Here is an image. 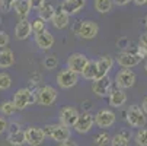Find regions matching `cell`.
I'll return each mask as SVG.
<instances>
[{
	"label": "cell",
	"instance_id": "obj_1",
	"mask_svg": "<svg viewBox=\"0 0 147 146\" xmlns=\"http://www.w3.org/2000/svg\"><path fill=\"white\" fill-rule=\"evenodd\" d=\"M71 31L74 35L83 38V39H93L99 34V25L95 20L86 19V20H76L71 26Z\"/></svg>",
	"mask_w": 147,
	"mask_h": 146
},
{
	"label": "cell",
	"instance_id": "obj_2",
	"mask_svg": "<svg viewBox=\"0 0 147 146\" xmlns=\"http://www.w3.org/2000/svg\"><path fill=\"white\" fill-rule=\"evenodd\" d=\"M141 57L138 56V50L137 45L136 47H130L128 50L119 51L115 57V63L121 67V69H133L136 66H138L141 63Z\"/></svg>",
	"mask_w": 147,
	"mask_h": 146
},
{
	"label": "cell",
	"instance_id": "obj_3",
	"mask_svg": "<svg viewBox=\"0 0 147 146\" xmlns=\"http://www.w3.org/2000/svg\"><path fill=\"white\" fill-rule=\"evenodd\" d=\"M125 121L133 129H141L147 123V114L143 111L140 105H130L125 110Z\"/></svg>",
	"mask_w": 147,
	"mask_h": 146
},
{
	"label": "cell",
	"instance_id": "obj_4",
	"mask_svg": "<svg viewBox=\"0 0 147 146\" xmlns=\"http://www.w3.org/2000/svg\"><path fill=\"white\" fill-rule=\"evenodd\" d=\"M47 137H51L54 142H58V143H63L70 139L71 136V132H70V127H66L63 126L61 123H57V124H47V126L42 127Z\"/></svg>",
	"mask_w": 147,
	"mask_h": 146
},
{
	"label": "cell",
	"instance_id": "obj_5",
	"mask_svg": "<svg viewBox=\"0 0 147 146\" xmlns=\"http://www.w3.org/2000/svg\"><path fill=\"white\" fill-rule=\"evenodd\" d=\"M58 98V91L51 85H42L36 91V104L41 107H51Z\"/></svg>",
	"mask_w": 147,
	"mask_h": 146
},
{
	"label": "cell",
	"instance_id": "obj_6",
	"mask_svg": "<svg viewBox=\"0 0 147 146\" xmlns=\"http://www.w3.org/2000/svg\"><path fill=\"white\" fill-rule=\"evenodd\" d=\"M79 76L80 75H77L76 72H73L69 67H66V69H61L57 73L55 82H57V85L61 89H71L79 83Z\"/></svg>",
	"mask_w": 147,
	"mask_h": 146
},
{
	"label": "cell",
	"instance_id": "obj_7",
	"mask_svg": "<svg viewBox=\"0 0 147 146\" xmlns=\"http://www.w3.org/2000/svg\"><path fill=\"white\" fill-rule=\"evenodd\" d=\"M137 82V75L134 70L131 69H121L115 77H114V83L117 88H121V89H130L136 85Z\"/></svg>",
	"mask_w": 147,
	"mask_h": 146
},
{
	"label": "cell",
	"instance_id": "obj_8",
	"mask_svg": "<svg viewBox=\"0 0 147 146\" xmlns=\"http://www.w3.org/2000/svg\"><path fill=\"white\" fill-rule=\"evenodd\" d=\"M112 85H114V79H111L108 75V76L95 79L92 82V91L99 98H107L109 95V92L112 91Z\"/></svg>",
	"mask_w": 147,
	"mask_h": 146
},
{
	"label": "cell",
	"instance_id": "obj_9",
	"mask_svg": "<svg viewBox=\"0 0 147 146\" xmlns=\"http://www.w3.org/2000/svg\"><path fill=\"white\" fill-rule=\"evenodd\" d=\"M117 121V114L109 108H102L95 114V124L100 129H109Z\"/></svg>",
	"mask_w": 147,
	"mask_h": 146
},
{
	"label": "cell",
	"instance_id": "obj_10",
	"mask_svg": "<svg viewBox=\"0 0 147 146\" xmlns=\"http://www.w3.org/2000/svg\"><path fill=\"white\" fill-rule=\"evenodd\" d=\"M88 61H89V58H88V56H86L85 53H71V54L67 57L66 65H67V67H69L70 70H73V72H76L77 75H80V73L83 72V69L86 67Z\"/></svg>",
	"mask_w": 147,
	"mask_h": 146
},
{
	"label": "cell",
	"instance_id": "obj_11",
	"mask_svg": "<svg viewBox=\"0 0 147 146\" xmlns=\"http://www.w3.org/2000/svg\"><path fill=\"white\" fill-rule=\"evenodd\" d=\"M93 124H95V115L90 114L89 111H83L79 115L73 129H74V132H77L80 134H85V133H89L92 130Z\"/></svg>",
	"mask_w": 147,
	"mask_h": 146
},
{
	"label": "cell",
	"instance_id": "obj_12",
	"mask_svg": "<svg viewBox=\"0 0 147 146\" xmlns=\"http://www.w3.org/2000/svg\"><path fill=\"white\" fill-rule=\"evenodd\" d=\"M79 115H80V113H79L74 107L67 105V107H63V108L60 110V113H58V120H60V123L63 124V126L73 129L74 124H76V121H77V118H79Z\"/></svg>",
	"mask_w": 147,
	"mask_h": 146
},
{
	"label": "cell",
	"instance_id": "obj_13",
	"mask_svg": "<svg viewBox=\"0 0 147 146\" xmlns=\"http://www.w3.org/2000/svg\"><path fill=\"white\" fill-rule=\"evenodd\" d=\"M96 66H98V75H96V79L99 77H103V76H108L111 73V70L114 69L115 66V58L109 54H105V56H100L98 60H96Z\"/></svg>",
	"mask_w": 147,
	"mask_h": 146
},
{
	"label": "cell",
	"instance_id": "obj_14",
	"mask_svg": "<svg viewBox=\"0 0 147 146\" xmlns=\"http://www.w3.org/2000/svg\"><path fill=\"white\" fill-rule=\"evenodd\" d=\"M34 41H35L36 47H38L39 50H44V51L51 50V48L54 47V44H55V38H54V35H53L48 29H45V31H42V32L34 35Z\"/></svg>",
	"mask_w": 147,
	"mask_h": 146
},
{
	"label": "cell",
	"instance_id": "obj_15",
	"mask_svg": "<svg viewBox=\"0 0 147 146\" xmlns=\"http://www.w3.org/2000/svg\"><path fill=\"white\" fill-rule=\"evenodd\" d=\"M25 136H26V143L29 146H39L47 137L42 127H35V126L28 127L25 130Z\"/></svg>",
	"mask_w": 147,
	"mask_h": 146
},
{
	"label": "cell",
	"instance_id": "obj_16",
	"mask_svg": "<svg viewBox=\"0 0 147 146\" xmlns=\"http://www.w3.org/2000/svg\"><path fill=\"white\" fill-rule=\"evenodd\" d=\"M31 96H32V91L28 88H20L15 92L13 95V104L16 110H25L28 105H31Z\"/></svg>",
	"mask_w": 147,
	"mask_h": 146
},
{
	"label": "cell",
	"instance_id": "obj_17",
	"mask_svg": "<svg viewBox=\"0 0 147 146\" xmlns=\"http://www.w3.org/2000/svg\"><path fill=\"white\" fill-rule=\"evenodd\" d=\"M128 96L125 94V89H121V88H112V91L109 92L108 95V102L112 108H121L122 105H125Z\"/></svg>",
	"mask_w": 147,
	"mask_h": 146
},
{
	"label": "cell",
	"instance_id": "obj_18",
	"mask_svg": "<svg viewBox=\"0 0 147 146\" xmlns=\"http://www.w3.org/2000/svg\"><path fill=\"white\" fill-rule=\"evenodd\" d=\"M32 35V24L28 19H19L15 28V37L19 41H25Z\"/></svg>",
	"mask_w": 147,
	"mask_h": 146
},
{
	"label": "cell",
	"instance_id": "obj_19",
	"mask_svg": "<svg viewBox=\"0 0 147 146\" xmlns=\"http://www.w3.org/2000/svg\"><path fill=\"white\" fill-rule=\"evenodd\" d=\"M85 6H86V0H64V2L60 5V9L70 16H74Z\"/></svg>",
	"mask_w": 147,
	"mask_h": 146
},
{
	"label": "cell",
	"instance_id": "obj_20",
	"mask_svg": "<svg viewBox=\"0 0 147 146\" xmlns=\"http://www.w3.org/2000/svg\"><path fill=\"white\" fill-rule=\"evenodd\" d=\"M131 132L130 129H121L111 137V146H130L131 142Z\"/></svg>",
	"mask_w": 147,
	"mask_h": 146
},
{
	"label": "cell",
	"instance_id": "obj_21",
	"mask_svg": "<svg viewBox=\"0 0 147 146\" xmlns=\"http://www.w3.org/2000/svg\"><path fill=\"white\" fill-rule=\"evenodd\" d=\"M51 24H53V26H54L55 29H58V31L64 29V28H67V26L70 25V15H67L66 12H63V10L58 7V9L55 10V15H54L53 20H51Z\"/></svg>",
	"mask_w": 147,
	"mask_h": 146
},
{
	"label": "cell",
	"instance_id": "obj_22",
	"mask_svg": "<svg viewBox=\"0 0 147 146\" xmlns=\"http://www.w3.org/2000/svg\"><path fill=\"white\" fill-rule=\"evenodd\" d=\"M15 65V53L5 47L0 48V69H9Z\"/></svg>",
	"mask_w": 147,
	"mask_h": 146
},
{
	"label": "cell",
	"instance_id": "obj_23",
	"mask_svg": "<svg viewBox=\"0 0 147 146\" xmlns=\"http://www.w3.org/2000/svg\"><path fill=\"white\" fill-rule=\"evenodd\" d=\"M13 10L16 12L19 19H28V16H29V13L32 10V6L29 3V0H18V2L15 3Z\"/></svg>",
	"mask_w": 147,
	"mask_h": 146
},
{
	"label": "cell",
	"instance_id": "obj_24",
	"mask_svg": "<svg viewBox=\"0 0 147 146\" xmlns=\"http://www.w3.org/2000/svg\"><path fill=\"white\" fill-rule=\"evenodd\" d=\"M36 10H38V18H39V19L45 20V22H51L53 18H54V15H55V10H57V9L54 7L53 3L45 2L42 6H41L39 9H36Z\"/></svg>",
	"mask_w": 147,
	"mask_h": 146
},
{
	"label": "cell",
	"instance_id": "obj_25",
	"mask_svg": "<svg viewBox=\"0 0 147 146\" xmlns=\"http://www.w3.org/2000/svg\"><path fill=\"white\" fill-rule=\"evenodd\" d=\"M114 0H93V7L99 15H107L114 9Z\"/></svg>",
	"mask_w": 147,
	"mask_h": 146
},
{
	"label": "cell",
	"instance_id": "obj_26",
	"mask_svg": "<svg viewBox=\"0 0 147 146\" xmlns=\"http://www.w3.org/2000/svg\"><path fill=\"white\" fill-rule=\"evenodd\" d=\"M96 75H98V66H96V61L95 60H89L86 67L83 69V72L80 73V76L85 79V80H95L96 79Z\"/></svg>",
	"mask_w": 147,
	"mask_h": 146
},
{
	"label": "cell",
	"instance_id": "obj_27",
	"mask_svg": "<svg viewBox=\"0 0 147 146\" xmlns=\"http://www.w3.org/2000/svg\"><path fill=\"white\" fill-rule=\"evenodd\" d=\"M7 142L12 146H22L26 143V136H25V130H18L13 133L7 134Z\"/></svg>",
	"mask_w": 147,
	"mask_h": 146
},
{
	"label": "cell",
	"instance_id": "obj_28",
	"mask_svg": "<svg viewBox=\"0 0 147 146\" xmlns=\"http://www.w3.org/2000/svg\"><path fill=\"white\" fill-rule=\"evenodd\" d=\"M138 56L141 58H147V32L141 34L138 38V44H137Z\"/></svg>",
	"mask_w": 147,
	"mask_h": 146
},
{
	"label": "cell",
	"instance_id": "obj_29",
	"mask_svg": "<svg viewBox=\"0 0 147 146\" xmlns=\"http://www.w3.org/2000/svg\"><path fill=\"white\" fill-rule=\"evenodd\" d=\"M93 143L96 146H108L111 143V137L107 132H100L96 136H93Z\"/></svg>",
	"mask_w": 147,
	"mask_h": 146
},
{
	"label": "cell",
	"instance_id": "obj_30",
	"mask_svg": "<svg viewBox=\"0 0 147 146\" xmlns=\"http://www.w3.org/2000/svg\"><path fill=\"white\" fill-rule=\"evenodd\" d=\"M0 113L3 115H13L16 113V107H15L13 101H3L0 104Z\"/></svg>",
	"mask_w": 147,
	"mask_h": 146
},
{
	"label": "cell",
	"instance_id": "obj_31",
	"mask_svg": "<svg viewBox=\"0 0 147 146\" xmlns=\"http://www.w3.org/2000/svg\"><path fill=\"white\" fill-rule=\"evenodd\" d=\"M42 65H44V67H45L47 70H54V69L58 67V58H57V56H54V54L45 56Z\"/></svg>",
	"mask_w": 147,
	"mask_h": 146
},
{
	"label": "cell",
	"instance_id": "obj_32",
	"mask_svg": "<svg viewBox=\"0 0 147 146\" xmlns=\"http://www.w3.org/2000/svg\"><path fill=\"white\" fill-rule=\"evenodd\" d=\"M31 24H32V34L34 35L47 29V22L42 20V19H39V18H35L34 20H31Z\"/></svg>",
	"mask_w": 147,
	"mask_h": 146
},
{
	"label": "cell",
	"instance_id": "obj_33",
	"mask_svg": "<svg viewBox=\"0 0 147 146\" xmlns=\"http://www.w3.org/2000/svg\"><path fill=\"white\" fill-rule=\"evenodd\" d=\"M12 86V76L6 72H0V91H6Z\"/></svg>",
	"mask_w": 147,
	"mask_h": 146
},
{
	"label": "cell",
	"instance_id": "obj_34",
	"mask_svg": "<svg viewBox=\"0 0 147 146\" xmlns=\"http://www.w3.org/2000/svg\"><path fill=\"white\" fill-rule=\"evenodd\" d=\"M134 140L138 146H147V129L141 127L134 136Z\"/></svg>",
	"mask_w": 147,
	"mask_h": 146
},
{
	"label": "cell",
	"instance_id": "obj_35",
	"mask_svg": "<svg viewBox=\"0 0 147 146\" xmlns=\"http://www.w3.org/2000/svg\"><path fill=\"white\" fill-rule=\"evenodd\" d=\"M16 2H18V0H2V5H0V10H2L3 13H9L10 10H13Z\"/></svg>",
	"mask_w": 147,
	"mask_h": 146
},
{
	"label": "cell",
	"instance_id": "obj_36",
	"mask_svg": "<svg viewBox=\"0 0 147 146\" xmlns=\"http://www.w3.org/2000/svg\"><path fill=\"white\" fill-rule=\"evenodd\" d=\"M130 39L127 38V37H121L118 41H117V47L118 48H121V51H124V50H128L130 48Z\"/></svg>",
	"mask_w": 147,
	"mask_h": 146
},
{
	"label": "cell",
	"instance_id": "obj_37",
	"mask_svg": "<svg viewBox=\"0 0 147 146\" xmlns=\"http://www.w3.org/2000/svg\"><path fill=\"white\" fill-rule=\"evenodd\" d=\"M9 41H10V38H9L7 32H6V31H0V48L7 47Z\"/></svg>",
	"mask_w": 147,
	"mask_h": 146
},
{
	"label": "cell",
	"instance_id": "obj_38",
	"mask_svg": "<svg viewBox=\"0 0 147 146\" xmlns=\"http://www.w3.org/2000/svg\"><path fill=\"white\" fill-rule=\"evenodd\" d=\"M7 130H9V133H13V132H18V130H22V127H20V124H19V123L13 121V123H9Z\"/></svg>",
	"mask_w": 147,
	"mask_h": 146
},
{
	"label": "cell",
	"instance_id": "obj_39",
	"mask_svg": "<svg viewBox=\"0 0 147 146\" xmlns=\"http://www.w3.org/2000/svg\"><path fill=\"white\" fill-rule=\"evenodd\" d=\"M7 126H9L7 120H6L5 117H2V115H0V134H2V133H5V132L7 130Z\"/></svg>",
	"mask_w": 147,
	"mask_h": 146
},
{
	"label": "cell",
	"instance_id": "obj_40",
	"mask_svg": "<svg viewBox=\"0 0 147 146\" xmlns=\"http://www.w3.org/2000/svg\"><path fill=\"white\" fill-rule=\"evenodd\" d=\"M45 2H47V0H29V3H31L32 9H39Z\"/></svg>",
	"mask_w": 147,
	"mask_h": 146
},
{
	"label": "cell",
	"instance_id": "obj_41",
	"mask_svg": "<svg viewBox=\"0 0 147 146\" xmlns=\"http://www.w3.org/2000/svg\"><path fill=\"white\" fill-rule=\"evenodd\" d=\"M41 79H42V76H41L39 73H34V75L31 76L29 82H31V83H35V85H39V82H41Z\"/></svg>",
	"mask_w": 147,
	"mask_h": 146
},
{
	"label": "cell",
	"instance_id": "obj_42",
	"mask_svg": "<svg viewBox=\"0 0 147 146\" xmlns=\"http://www.w3.org/2000/svg\"><path fill=\"white\" fill-rule=\"evenodd\" d=\"M82 108H83V111H89V110L92 108V101H90V99L82 101Z\"/></svg>",
	"mask_w": 147,
	"mask_h": 146
},
{
	"label": "cell",
	"instance_id": "obj_43",
	"mask_svg": "<svg viewBox=\"0 0 147 146\" xmlns=\"http://www.w3.org/2000/svg\"><path fill=\"white\" fill-rule=\"evenodd\" d=\"M131 2H133V0H114V5L115 6H127Z\"/></svg>",
	"mask_w": 147,
	"mask_h": 146
},
{
	"label": "cell",
	"instance_id": "obj_44",
	"mask_svg": "<svg viewBox=\"0 0 147 146\" xmlns=\"http://www.w3.org/2000/svg\"><path fill=\"white\" fill-rule=\"evenodd\" d=\"M141 108H143V111L147 114V95L143 98V101H141Z\"/></svg>",
	"mask_w": 147,
	"mask_h": 146
},
{
	"label": "cell",
	"instance_id": "obj_45",
	"mask_svg": "<svg viewBox=\"0 0 147 146\" xmlns=\"http://www.w3.org/2000/svg\"><path fill=\"white\" fill-rule=\"evenodd\" d=\"M63 145H64V146H77V143H76L73 139H69V140H66V142H63Z\"/></svg>",
	"mask_w": 147,
	"mask_h": 146
},
{
	"label": "cell",
	"instance_id": "obj_46",
	"mask_svg": "<svg viewBox=\"0 0 147 146\" xmlns=\"http://www.w3.org/2000/svg\"><path fill=\"white\" fill-rule=\"evenodd\" d=\"M133 3L137 6H144V5H147V0H133Z\"/></svg>",
	"mask_w": 147,
	"mask_h": 146
},
{
	"label": "cell",
	"instance_id": "obj_47",
	"mask_svg": "<svg viewBox=\"0 0 147 146\" xmlns=\"http://www.w3.org/2000/svg\"><path fill=\"white\" fill-rule=\"evenodd\" d=\"M144 25H146V29H147V15H146V18H144Z\"/></svg>",
	"mask_w": 147,
	"mask_h": 146
},
{
	"label": "cell",
	"instance_id": "obj_48",
	"mask_svg": "<svg viewBox=\"0 0 147 146\" xmlns=\"http://www.w3.org/2000/svg\"><path fill=\"white\" fill-rule=\"evenodd\" d=\"M144 70L147 72V58H146V63H144Z\"/></svg>",
	"mask_w": 147,
	"mask_h": 146
},
{
	"label": "cell",
	"instance_id": "obj_49",
	"mask_svg": "<svg viewBox=\"0 0 147 146\" xmlns=\"http://www.w3.org/2000/svg\"><path fill=\"white\" fill-rule=\"evenodd\" d=\"M0 25H2V18H0Z\"/></svg>",
	"mask_w": 147,
	"mask_h": 146
},
{
	"label": "cell",
	"instance_id": "obj_50",
	"mask_svg": "<svg viewBox=\"0 0 147 146\" xmlns=\"http://www.w3.org/2000/svg\"><path fill=\"white\" fill-rule=\"evenodd\" d=\"M58 146H64V145H63V143H60V145H58Z\"/></svg>",
	"mask_w": 147,
	"mask_h": 146
},
{
	"label": "cell",
	"instance_id": "obj_51",
	"mask_svg": "<svg viewBox=\"0 0 147 146\" xmlns=\"http://www.w3.org/2000/svg\"><path fill=\"white\" fill-rule=\"evenodd\" d=\"M0 5H2V0H0Z\"/></svg>",
	"mask_w": 147,
	"mask_h": 146
}]
</instances>
